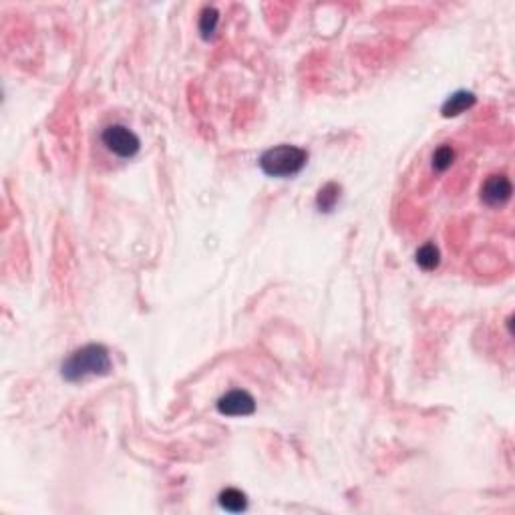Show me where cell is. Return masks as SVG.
Listing matches in <instances>:
<instances>
[{
    "instance_id": "cell-5",
    "label": "cell",
    "mask_w": 515,
    "mask_h": 515,
    "mask_svg": "<svg viewBox=\"0 0 515 515\" xmlns=\"http://www.w3.org/2000/svg\"><path fill=\"white\" fill-rule=\"evenodd\" d=\"M511 197V181L505 175H491L481 187V199L485 206L497 208Z\"/></svg>"
},
{
    "instance_id": "cell-8",
    "label": "cell",
    "mask_w": 515,
    "mask_h": 515,
    "mask_svg": "<svg viewBox=\"0 0 515 515\" xmlns=\"http://www.w3.org/2000/svg\"><path fill=\"white\" fill-rule=\"evenodd\" d=\"M338 199H340V185H336V183L330 181L316 195V206H318L321 211H333Z\"/></svg>"
},
{
    "instance_id": "cell-11",
    "label": "cell",
    "mask_w": 515,
    "mask_h": 515,
    "mask_svg": "<svg viewBox=\"0 0 515 515\" xmlns=\"http://www.w3.org/2000/svg\"><path fill=\"white\" fill-rule=\"evenodd\" d=\"M218 11L216 8H204V13L199 16V32L204 39H209L213 32H216V27H218Z\"/></svg>"
},
{
    "instance_id": "cell-3",
    "label": "cell",
    "mask_w": 515,
    "mask_h": 515,
    "mask_svg": "<svg viewBox=\"0 0 515 515\" xmlns=\"http://www.w3.org/2000/svg\"><path fill=\"white\" fill-rule=\"evenodd\" d=\"M101 141H103V145L115 154L117 157H133V155H137L141 147V141L139 137L125 125H119V123H115V125H109L107 129H103V133H101Z\"/></svg>"
},
{
    "instance_id": "cell-7",
    "label": "cell",
    "mask_w": 515,
    "mask_h": 515,
    "mask_svg": "<svg viewBox=\"0 0 515 515\" xmlns=\"http://www.w3.org/2000/svg\"><path fill=\"white\" fill-rule=\"evenodd\" d=\"M220 505H222L225 511H232V514H240V511H246L248 507V500L246 495L236 488L223 489L220 493Z\"/></svg>"
},
{
    "instance_id": "cell-6",
    "label": "cell",
    "mask_w": 515,
    "mask_h": 515,
    "mask_svg": "<svg viewBox=\"0 0 515 515\" xmlns=\"http://www.w3.org/2000/svg\"><path fill=\"white\" fill-rule=\"evenodd\" d=\"M475 105V95L471 91H457L451 97L447 99L443 105V117H457L461 113H465L469 107Z\"/></svg>"
},
{
    "instance_id": "cell-2",
    "label": "cell",
    "mask_w": 515,
    "mask_h": 515,
    "mask_svg": "<svg viewBox=\"0 0 515 515\" xmlns=\"http://www.w3.org/2000/svg\"><path fill=\"white\" fill-rule=\"evenodd\" d=\"M308 154L296 145H278L262 154L260 168L270 178H292L306 166Z\"/></svg>"
},
{
    "instance_id": "cell-10",
    "label": "cell",
    "mask_w": 515,
    "mask_h": 515,
    "mask_svg": "<svg viewBox=\"0 0 515 515\" xmlns=\"http://www.w3.org/2000/svg\"><path fill=\"white\" fill-rule=\"evenodd\" d=\"M455 159V151L451 145H441L435 154H433V169L435 171H447L453 166Z\"/></svg>"
},
{
    "instance_id": "cell-1",
    "label": "cell",
    "mask_w": 515,
    "mask_h": 515,
    "mask_svg": "<svg viewBox=\"0 0 515 515\" xmlns=\"http://www.w3.org/2000/svg\"><path fill=\"white\" fill-rule=\"evenodd\" d=\"M109 371H111V356L103 345H87L70 352L61 366V375L69 383L83 380L87 376L109 375Z\"/></svg>"
},
{
    "instance_id": "cell-4",
    "label": "cell",
    "mask_w": 515,
    "mask_h": 515,
    "mask_svg": "<svg viewBox=\"0 0 515 515\" xmlns=\"http://www.w3.org/2000/svg\"><path fill=\"white\" fill-rule=\"evenodd\" d=\"M218 411L225 417H248L256 411V401L248 390H230L218 401Z\"/></svg>"
},
{
    "instance_id": "cell-9",
    "label": "cell",
    "mask_w": 515,
    "mask_h": 515,
    "mask_svg": "<svg viewBox=\"0 0 515 515\" xmlns=\"http://www.w3.org/2000/svg\"><path fill=\"white\" fill-rule=\"evenodd\" d=\"M439 258H441L439 248L435 244H431V242L425 244V246H421L417 250V264L423 270H435L439 266Z\"/></svg>"
}]
</instances>
